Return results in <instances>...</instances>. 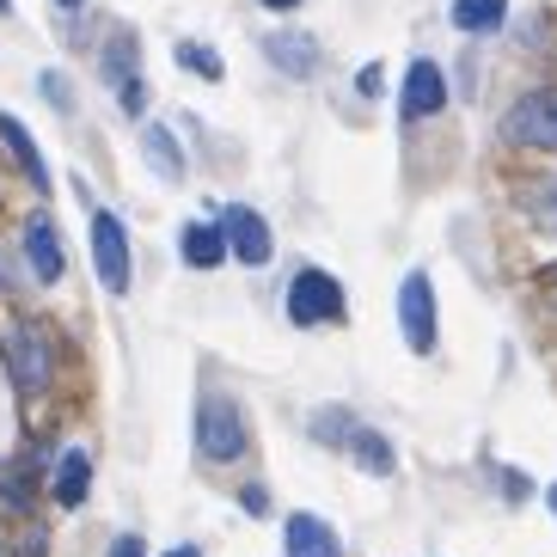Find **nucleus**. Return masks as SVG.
I'll list each match as a JSON object with an SVG mask.
<instances>
[{"label": "nucleus", "instance_id": "nucleus-1", "mask_svg": "<svg viewBox=\"0 0 557 557\" xmlns=\"http://www.w3.org/2000/svg\"><path fill=\"white\" fill-rule=\"evenodd\" d=\"M197 454L209 466H233V459L246 454V417L233 398H202L197 410Z\"/></svg>", "mask_w": 557, "mask_h": 557}, {"label": "nucleus", "instance_id": "nucleus-2", "mask_svg": "<svg viewBox=\"0 0 557 557\" xmlns=\"http://www.w3.org/2000/svg\"><path fill=\"white\" fill-rule=\"evenodd\" d=\"M288 319H295L300 331L307 325H344L349 307H344L337 276H325V270H300V276L288 282Z\"/></svg>", "mask_w": 557, "mask_h": 557}, {"label": "nucleus", "instance_id": "nucleus-3", "mask_svg": "<svg viewBox=\"0 0 557 557\" xmlns=\"http://www.w3.org/2000/svg\"><path fill=\"white\" fill-rule=\"evenodd\" d=\"M503 135L521 141V148H557V86H540V92H527V99L508 104Z\"/></svg>", "mask_w": 557, "mask_h": 557}, {"label": "nucleus", "instance_id": "nucleus-4", "mask_svg": "<svg viewBox=\"0 0 557 557\" xmlns=\"http://www.w3.org/2000/svg\"><path fill=\"white\" fill-rule=\"evenodd\" d=\"M398 331H405V344L417 349V356L435 349V295H429L423 270H410L405 288H398Z\"/></svg>", "mask_w": 557, "mask_h": 557}, {"label": "nucleus", "instance_id": "nucleus-5", "mask_svg": "<svg viewBox=\"0 0 557 557\" xmlns=\"http://www.w3.org/2000/svg\"><path fill=\"white\" fill-rule=\"evenodd\" d=\"M92 263H99V282L111 295H129V239H123V221L116 214H92Z\"/></svg>", "mask_w": 557, "mask_h": 557}, {"label": "nucleus", "instance_id": "nucleus-6", "mask_svg": "<svg viewBox=\"0 0 557 557\" xmlns=\"http://www.w3.org/2000/svg\"><path fill=\"white\" fill-rule=\"evenodd\" d=\"M7 349H13V380H18V393H44V386H50V337H44L37 325H13Z\"/></svg>", "mask_w": 557, "mask_h": 557}, {"label": "nucleus", "instance_id": "nucleus-7", "mask_svg": "<svg viewBox=\"0 0 557 557\" xmlns=\"http://www.w3.org/2000/svg\"><path fill=\"white\" fill-rule=\"evenodd\" d=\"M221 233H227V251H233L239 263H251V270H263V263H270V227H263L258 209L233 202V209L221 214Z\"/></svg>", "mask_w": 557, "mask_h": 557}, {"label": "nucleus", "instance_id": "nucleus-8", "mask_svg": "<svg viewBox=\"0 0 557 557\" xmlns=\"http://www.w3.org/2000/svg\"><path fill=\"white\" fill-rule=\"evenodd\" d=\"M398 104H405V116H435L447 104V81L435 62H410L405 67V92H398Z\"/></svg>", "mask_w": 557, "mask_h": 557}, {"label": "nucleus", "instance_id": "nucleus-9", "mask_svg": "<svg viewBox=\"0 0 557 557\" xmlns=\"http://www.w3.org/2000/svg\"><path fill=\"white\" fill-rule=\"evenodd\" d=\"M25 258H32V270H37V282H55L62 276V239H55V221L50 214H32L25 221Z\"/></svg>", "mask_w": 557, "mask_h": 557}, {"label": "nucleus", "instance_id": "nucleus-10", "mask_svg": "<svg viewBox=\"0 0 557 557\" xmlns=\"http://www.w3.org/2000/svg\"><path fill=\"white\" fill-rule=\"evenodd\" d=\"M263 55H270L282 74H295V81H307L312 67H319V44H312L307 32H270L263 37Z\"/></svg>", "mask_w": 557, "mask_h": 557}, {"label": "nucleus", "instance_id": "nucleus-11", "mask_svg": "<svg viewBox=\"0 0 557 557\" xmlns=\"http://www.w3.org/2000/svg\"><path fill=\"white\" fill-rule=\"evenodd\" d=\"M221 258H227L221 221H190V227H184V263H190V270H214Z\"/></svg>", "mask_w": 557, "mask_h": 557}, {"label": "nucleus", "instance_id": "nucleus-12", "mask_svg": "<svg viewBox=\"0 0 557 557\" xmlns=\"http://www.w3.org/2000/svg\"><path fill=\"white\" fill-rule=\"evenodd\" d=\"M288 557H344V552H337V533L319 515H295L288 521Z\"/></svg>", "mask_w": 557, "mask_h": 557}, {"label": "nucleus", "instance_id": "nucleus-13", "mask_svg": "<svg viewBox=\"0 0 557 557\" xmlns=\"http://www.w3.org/2000/svg\"><path fill=\"white\" fill-rule=\"evenodd\" d=\"M86 491H92V459H86V447H67L62 466H55V503L81 508Z\"/></svg>", "mask_w": 557, "mask_h": 557}, {"label": "nucleus", "instance_id": "nucleus-14", "mask_svg": "<svg viewBox=\"0 0 557 557\" xmlns=\"http://www.w3.org/2000/svg\"><path fill=\"white\" fill-rule=\"evenodd\" d=\"M0 141L13 148V160L25 165V178H32L37 190H50V165H44V153H37V141L25 135V123H18V116H7V111H0Z\"/></svg>", "mask_w": 557, "mask_h": 557}, {"label": "nucleus", "instance_id": "nucleus-15", "mask_svg": "<svg viewBox=\"0 0 557 557\" xmlns=\"http://www.w3.org/2000/svg\"><path fill=\"white\" fill-rule=\"evenodd\" d=\"M349 454H356V466L368 478H393V466H398L393 442H386V435H374V429H361V423H356V435H349Z\"/></svg>", "mask_w": 557, "mask_h": 557}, {"label": "nucleus", "instance_id": "nucleus-16", "mask_svg": "<svg viewBox=\"0 0 557 557\" xmlns=\"http://www.w3.org/2000/svg\"><path fill=\"white\" fill-rule=\"evenodd\" d=\"M141 153H148V165L160 172L165 184H178V178H184V153H178V141H172L160 123H153V129H141Z\"/></svg>", "mask_w": 557, "mask_h": 557}, {"label": "nucleus", "instance_id": "nucleus-17", "mask_svg": "<svg viewBox=\"0 0 557 557\" xmlns=\"http://www.w3.org/2000/svg\"><path fill=\"white\" fill-rule=\"evenodd\" d=\"M503 18H508V0H454V25L459 32H472V37L496 32Z\"/></svg>", "mask_w": 557, "mask_h": 557}, {"label": "nucleus", "instance_id": "nucleus-18", "mask_svg": "<svg viewBox=\"0 0 557 557\" xmlns=\"http://www.w3.org/2000/svg\"><path fill=\"white\" fill-rule=\"evenodd\" d=\"M527 214H533L540 233H557V178H540L533 190H527Z\"/></svg>", "mask_w": 557, "mask_h": 557}, {"label": "nucleus", "instance_id": "nucleus-19", "mask_svg": "<svg viewBox=\"0 0 557 557\" xmlns=\"http://www.w3.org/2000/svg\"><path fill=\"white\" fill-rule=\"evenodd\" d=\"M104 74H111V86L135 81V37H116L111 50H104Z\"/></svg>", "mask_w": 557, "mask_h": 557}, {"label": "nucleus", "instance_id": "nucleus-20", "mask_svg": "<svg viewBox=\"0 0 557 557\" xmlns=\"http://www.w3.org/2000/svg\"><path fill=\"white\" fill-rule=\"evenodd\" d=\"M312 435H319V442H331V447H337V442L349 447L356 423H349V410H337V405H331V410H319V423H312Z\"/></svg>", "mask_w": 557, "mask_h": 557}, {"label": "nucleus", "instance_id": "nucleus-21", "mask_svg": "<svg viewBox=\"0 0 557 557\" xmlns=\"http://www.w3.org/2000/svg\"><path fill=\"white\" fill-rule=\"evenodd\" d=\"M178 62L190 67V74H202V81H221V74H227V67H221V55L202 50V44H178Z\"/></svg>", "mask_w": 557, "mask_h": 557}, {"label": "nucleus", "instance_id": "nucleus-22", "mask_svg": "<svg viewBox=\"0 0 557 557\" xmlns=\"http://www.w3.org/2000/svg\"><path fill=\"white\" fill-rule=\"evenodd\" d=\"M123 111H129V116L148 111V86H141V74H135V81H123Z\"/></svg>", "mask_w": 557, "mask_h": 557}, {"label": "nucleus", "instance_id": "nucleus-23", "mask_svg": "<svg viewBox=\"0 0 557 557\" xmlns=\"http://www.w3.org/2000/svg\"><path fill=\"white\" fill-rule=\"evenodd\" d=\"M111 557H148V545L135 540V533H123V540L111 545Z\"/></svg>", "mask_w": 557, "mask_h": 557}, {"label": "nucleus", "instance_id": "nucleus-24", "mask_svg": "<svg viewBox=\"0 0 557 557\" xmlns=\"http://www.w3.org/2000/svg\"><path fill=\"white\" fill-rule=\"evenodd\" d=\"M356 86H361V99H380V67H361Z\"/></svg>", "mask_w": 557, "mask_h": 557}, {"label": "nucleus", "instance_id": "nucleus-25", "mask_svg": "<svg viewBox=\"0 0 557 557\" xmlns=\"http://www.w3.org/2000/svg\"><path fill=\"white\" fill-rule=\"evenodd\" d=\"M246 515H270V491H258V484H251V491H246Z\"/></svg>", "mask_w": 557, "mask_h": 557}, {"label": "nucleus", "instance_id": "nucleus-26", "mask_svg": "<svg viewBox=\"0 0 557 557\" xmlns=\"http://www.w3.org/2000/svg\"><path fill=\"white\" fill-rule=\"evenodd\" d=\"M44 92H50L55 104H67V86H62V74H44Z\"/></svg>", "mask_w": 557, "mask_h": 557}, {"label": "nucleus", "instance_id": "nucleus-27", "mask_svg": "<svg viewBox=\"0 0 557 557\" xmlns=\"http://www.w3.org/2000/svg\"><path fill=\"white\" fill-rule=\"evenodd\" d=\"M503 496H527V478L521 472H503Z\"/></svg>", "mask_w": 557, "mask_h": 557}, {"label": "nucleus", "instance_id": "nucleus-28", "mask_svg": "<svg viewBox=\"0 0 557 557\" xmlns=\"http://www.w3.org/2000/svg\"><path fill=\"white\" fill-rule=\"evenodd\" d=\"M258 7H276V13H295L300 0H258Z\"/></svg>", "mask_w": 557, "mask_h": 557}, {"label": "nucleus", "instance_id": "nucleus-29", "mask_svg": "<svg viewBox=\"0 0 557 557\" xmlns=\"http://www.w3.org/2000/svg\"><path fill=\"white\" fill-rule=\"evenodd\" d=\"M165 557H202L197 545H178V552H165Z\"/></svg>", "mask_w": 557, "mask_h": 557}, {"label": "nucleus", "instance_id": "nucleus-30", "mask_svg": "<svg viewBox=\"0 0 557 557\" xmlns=\"http://www.w3.org/2000/svg\"><path fill=\"white\" fill-rule=\"evenodd\" d=\"M552 515H557V484H552Z\"/></svg>", "mask_w": 557, "mask_h": 557}, {"label": "nucleus", "instance_id": "nucleus-31", "mask_svg": "<svg viewBox=\"0 0 557 557\" xmlns=\"http://www.w3.org/2000/svg\"><path fill=\"white\" fill-rule=\"evenodd\" d=\"M55 7H81V0H55Z\"/></svg>", "mask_w": 557, "mask_h": 557}, {"label": "nucleus", "instance_id": "nucleus-32", "mask_svg": "<svg viewBox=\"0 0 557 557\" xmlns=\"http://www.w3.org/2000/svg\"><path fill=\"white\" fill-rule=\"evenodd\" d=\"M0 13H7V0H0Z\"/></svg>", "mask_w": 557, "mask_h": 557}, {"label": "nucleus", "instance_id": "nucleus-33", "mask_svg": "<svg viewBox=\"0 0 557 557\" xmlns=\"http://www.w3.org/2000/svg\"><path fill=\"white\" fill-rule=\"evenodd\" d=\"M552 288H557V276H552Z\"/></svg>", "mask_w": 557, "mask_h": 557}]
</instances>
